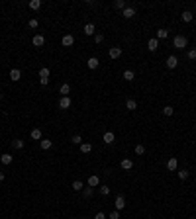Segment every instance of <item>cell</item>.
Masks as SVG:
<instances>
[{"instance_id":"cell-1","label":"cell","mask_w":196,"mask_h":219,"mask_svg":"<svg viewBox=\"0 0 196 219\" xmlns=\"http://www.w3.org/2000/svg\"><path fill=\"white\" fill-rule=\"evenodd\" d=\"M173 45H174L177 49H184L186 45H188V39H186L184 35H177V37L173 39Z\"/></svg>"},{"instance_id":"cell-2","label":"cell","mask_w":196,"mask_h":219,"mask_svg":"<svg viewBox=\"0 0 196 219\" xmlns=\"http://www.w3.org/2000/svg\"><path fill=\"white\" fill-rule=\"evenodd\" d=\"M71 104H73V102H71V98H69V96H63V98L59 100V108H61V110H69V108H71Z\"/></svg>"},{"instance_id":"cell-3","label":"cell","mask_w":196,"mask_h":219,"mask_svg":"<svg viewBox=\"0 0 196 219\" xmlns=\"http://www.w3.org/2000/svg\"><path fill=\"white\" fill-rule=\"evenodd\" d=\"M108 55H110V59H118V57H122V47H110Z\"/></svg>"},{"instance_id":"cell-4","label":"cell","mask_w":196,"mask_h":219,"mask_svg":"<svg viewBox=\"0 0 196 219\" xmlns=\"http://www.w3.org/2000/svg\"><path fill=\"white\" fill-rule=\"evenodd\" d=\"M147 49H149V51H157V49H159V39H157V37L149 39L147 41Z\"/></svg>"},{"instance_id":"cell-5","label":"cell","mask_w":196,"mask_h":219,"mask_svg":"<svg viewBox=\"0 0 196 219\" xmlns=\"http://www.w3.org/2000/svg\"><path fill=\"white\" fill-rule=\"evenodd\" d=\"M177 166H178L177 156H171V159L167 160V168H169V170H177Z\"/></svg>"},{"instance_id":"cell-6","label":"cell","mask_w":196,"mask_h":219,"mask_svg":"<svg viewBox=\"0 0 196 219\" xmlns=\"http://www.w3.org/2000/svg\"><path fill=\"white\" fill-rule=\"evenodd\" d=\"M177 65H178V59L174 55L167 57V67H169V69H177Z\"/></svg>"},{"instance_id":"cell-7","label":"cell","mask_w":196,"mask_h":219,"mask_svg":"<svg viewBox=\"0 0 196 219\" xmlns=\"http://www.w3.org/2000/svg\"><path fill=\"white\" fill-rule=\"evenodd\" d=\"M61 43H63V45H65V47H71V45H73V43H75V37H73V35H69V34H67V35H63V39H61Z\"/></svg>"},{"instance_id":"cell-8","label":"cell","mask_w":196,"mask_h":219,"mask_svg":"<svg viewBox=\"0 0 196 219\" xmlns=\"http://www.w3.org/2000/svg\"><path fill=\"white\" fill-rule=\"evenodd\" d=\"M102 141L106 143V145H112V143H114V133H112V131H106L104 137H102Z\"/></svg>"},{"instance_id":"cell-9","label":"cell","mask_w":196,"mask_h":219,"mask_svg":"<svg viewBox=\"0 0 196 219\" xmlns=\"http://www.w3.org/2000/svg\"><path fill=\"white\" fill-rule=\"evenodd\" d=\"M85 34L86 35H96V26H94V24H86L85 26Z\"/></svg>"},{"instance_id":"cell-10","label":"cell","mask_w":196,"mask_h":219,"mask_svg":"<svg viewBox=\"0 0 196 219\" xmlns=\"http://www.w3.org/2000/svg\"><path fill=\"white\" fill-rule=\"evenodd\" d=\"M32 43L35 45V47H41V45L45 43V37L43 35H33V39H32Z\"/></svg>"},{"instance_id":"cell-11","label":"cell","mask_w":196,"mask_h":219,"mask_svg":"<svg viewBox=\"0 0 196 219\" xmlns=\"http://www.w3.org/2000/svg\"><path fill=\"white\" fill-rule=\"evenodd\" d=\"M122 16H124V18H133V16H135V8L126 6V10L122 12Z\"/></svg>"},{"instance_id":"cell-12","label":"cell","mask_w":196,"mask_h":219,"mask_svg":"<svg viewBox=\"0 0 196 219\" xmlns=\"http://www.w3.org/2000/svg\"><path fill=\"white\" fill-rule=\"evenodd\" d=\"M100 184V178H98V176L96 174H92V176H88V186H90V188H96V186Z\"/></svg>"},{"instance_id":"cell-13","label":"cell","mask_w":196,"mask_h":219,"mask_svg":"<svg viewBox=\"0 0 196 219\" xmlns=\"http://www.w3.org/2000/svg\"><path fill=\"white\" fill-rule=\"evenodd\" d=\"M20 76H22L20 69H12V71H10V78H12L14 82H18V80H20Z\"/></svg>"},{"instance_id":"cell-14","label":"cell","mask_w":196,"mask_h":219,"mask_svg":"<svg viewBox=\"0 0 196 219\" xmlns=\"http://www.w3.org/2000/svg\"><path fill=\"white\" fill-rule=\"evenodd\" d=\"M49 74H51V72H49V69H39V80H49Z\"/></svg>"},{"instance_id":"cell-15","label":"cell","mask_w":196,"mask_h":219,"mask_svg":"<svg viewBox=\"0 0 196 219\" xmlns=\"http://www.w3.org/2000/svg\"><path fill=\"white\" fill-rule=\"evenodd\" d=\"M126 208V200H124V196H118L116 198V209H124Z\"/></svg>"},{"instance_id":"cell-16","label":"cell","mask_w":196,"mask_h":219,"mask_svg":"<svg viewBox=\"0 0 196 219\" xmlns=\"http://www.w3.org/2000/svg\"><path fill=\"white\" fill-rule=\"evenodd\" d=\"M86 65H88V69H98V59L96 57H90V59L86 61Z\"/></svg>"},{"instance_id":"cell-17","label":"cell","mask_w":196,"mask_h":219,"mask_svg":"<svg viewBox=\"0 0 196 219\" xmlns=\"http://www.w3.org/2000/svg\"><path fill=\"white\" fill-rule=\"evenodd\" d=\"M12 160H14V159H12V155H8V153L0 156V163H2V164H12Z\"/></svg>"},{"instance_id":"cell-18","label":"cell","mask_w":196,"mask_h":219,"mask_svg":"<svg viewBox=\"0 0 196 219\" xmlns=\"http://www.w3.org/2000/svg\"><path fill=\"white\" fill-rule=\"evenodd\" d=\"M181 18H182V22H192V12L184 10V12L181 14Z\"/></svg>"},{"instance_id":"cell-19","label":"cell","mask_w":196,"mask_h":219,"mask_svg":"<svg viewBox=\"0 0 196 219\" xmlns=\"http://www.w3.org/2000/svg\"><path fill=\"white\" fill-rule=\"evenodd\" d=\"M32 139H35V141H41V129H32Z\"/></svg>"},{"instance_id":"cell-20","label":"cell","mask_w":196,"mask_h":219,"mask_svg":"<svg viewBox=\"0 0 196 219\" xmlns=\"http://www.w3.org/2000/svg\"><path fill=\"white\" fill-rule=\"evenodd\" d=\"M51 139H41V149H43V151H47V149H51Z\"/></svg>"},{"instance_id":"cell-21","label":"cell","mask_w":196,"mask_h":219,"mask_svg":"<svg viewBox=\"0 0 196 219\" xmlns=\"http://www.w3.org/2000/svg\"><path fill=\"white\" fill-rule=\"evenodd\" d=\"M131 166H133V163H131L130 159H124V160H122V168H124V170H130Z\"/></svg>"},{"instance_id":"cell-22","label":"cell","mask_w":196,"mask_h":219,"mask_svg":"<svg viewBox=\"0 0 196 219\" xmlns=\"http://www.w3.org/2000/svg\"><path fill=\"white\" fill-rule=\"evenodd\" d=\"M59 92L63 94V96H69V92H71V86L69 84H61V88H59Z\"/></svg>"},{"instance_id":"cell-23","label":"cell","mask_w":196,"mask_h":219,"mask_svg":"<svg viewBox=\"0 0 196 219\" xmlns=\"http://www.w3.org/2000/svg\"><path fill=\"white\" fill-rule=\"evenodd\" d=\"M30 8H32V10H39V8H41V0H32Z\"/></svg>"},{"instance_id":"cell-24","label":"cell","mask_w":196,"mask_h":219,"mask_svg":"<svg viewBox=\"0 0 196 219\" xmlns=\"http://www.w3.org/2000/svg\"><path fill=\"white\" fill-rule=\"evenodd\" d=\"M81 151L82 153H90L92 151V145H90V143H81Z\"/></svg>"},{"instance_id":"cell-25","label":"cell","mask_w":196,"mask_h":219,"mask_svg":"<svg viewBox=\"0 0 196 219\" xmlns=\"http://www.w3.org/2000/svg\"><path fill=\"white\" fill-rule=\"evenodd\" d=\"M124 78H126V80H133V78H135V74H133V71H124Z\"/></svg>"},{"instance_id":"cell-26","label":"cell","mask_w":196,"mask_h":219,"mask_svg":"<svg viewBox=\"0 0 196 219\" xmlns=\"http://www.w3.org/2000/svg\"><path fill=\"white\" fill-rule=\"evenodd\" d=\"M12 147H14V149H22L24 147V141H22V139H14V141H12Z\"/></svg>"},{"instance_id":"cell-27","label":"cell","mask_w":196,"mask_h":219,"mask_svg":"<svg viewBox=\"0 0 196 219\" xmlns=\"http://www.w3.org/2000/svg\"><path fill=\"white\" fill-rule=\"evenodd\" d=\"M167 35H169V31H167V30H157V39H165Z\"/></svg>"},{"instance_id":"cell-28","label":"cell","mask_w":196,"mask_h":219,"mask_svg":"<svg viewBox=\"0 0 196 219\" xmlns=\"http://www.w3.org/2000/svg\"><path fill=\"white\" fill-rule=\"evenodd\" d=\"M126 108H128V110H135V108H137V102H135V100H128V102H126Z\"/></svg>"},{"instance_id":"cell-29","label":"cell","mask_w":196,"mask_h":219,"mask_svg":"<svg viewBox=\"0 0 196 219\" xmlns=\"http://www.w3.org/2000/svg\"><path fill=\"white\" fill-rule=\"evenodd\" d=\"M73 190H77V192H81V190H82V182H81V180H75V182H73Z\"/></svg>"},{"instance_id":"cell-30","label":"cell","mask_w":196,"mask_h":219,"mask_svg":"<svg viewBox=\"0 0 196 219\" xmlns=\"http://www.w3.org/2000/svg\"><path fill=\"white\" fill-rule=\"evenodd\" d=\"M114 6H116V8H120L122 12L126 10V2H124V0H116V4H114Z\"/></svg>"},{"instance_id":"cell-31","label":"cell","mask_w":196,"mask_h":219,"mask_svg":"<svg viewBox=\"0 0 196 219\" xmlns=\"http://www.w3.org/2000/svg\"><path fill=\"white\" fill-rule=\"evenodd\" d=\"M173 111H174L173 106H165V108H163V114L165 115H173Z\"/></svg>"},{"instance_id":"cell-32","label":"cell","mask_w":196,"mask_h":219,"mask_svg":"<svg viewBox=\"0 0 196 219\" xmlns=\"http://www.w3.org/2000/svg\"><path fill=\"white\" fill-rule=\"evenodd\" d=\"M71 141H73L75 145H81V143H82V137H81V135H73V139H71Z\"/></svg>"},{"instance_id":"cell-33","label":"cell","mask_w":196,"mask_h":219,"mask_svg":"<svg viewBox=\"0 0 196 219\" xmlns=\"http://www.w3.org/2000/svg\"><path fill=\"white\" fill-rule=\"evenodd\" d=\"M178 178L186 180V178H188V170H178Z\"/></svg>"},{"instance_id":"cell-34","label":"cell","mask_w":196,"mask_h":219,"mask_svg":"<svg viewBox=\"0 0 196 219\" xmlns=\"http://www.w3.org/2000/svg\"><path fill=\"white\" fill-rule=\"evenodd\" d=\"M143 153H145L143 145H135V155H143Z\"/></svg>"},{"instance_id":"cell-35","label":"cell","mask_w":196,"mask_h":219,"mask_svg":"<svg viewBox=\"0 0 196 219\" xmlns=\"http://www.w3.org/2000/svg\"><path fill=\"white\" fill-rule=\"evenodd\" d=\"M100 194H102V196H108V194H110V188H108V186H100Z\"/></svg>"},{"instance_id":"cell-36","label":"cell","mask_w":196,"mask_h":219,"mask_svg":"<svg viewBox=\"0 0 196 219\" xmlns=\"http://www.w3.org/2000/svg\"><path fill=\"white\" fill-rule=\"evenodd\" d=\"M188 59H190V61L196 59V49H190V51H188Z\"/></svg>"},{"instance_id":"cell-37","label":"cell","mask_w":196,"mask_h":219,"mask_svg":"<svg viewBox=\"0 0 196 219\" xmlns=\"http://www.w3.org/2000/svg\"><path fill=\"white\" fill-rule=\"evenodd\" d=\"M94 41H96V43H102V41H104V35L102 34H96V35H94Z\"/></svg>"},{"instance_id":"cell-38","label":"cell","mask_w":196,"mask_h":219,"mask_svg":"<svg viewBox=\"0 0 196 219\" xmlns=\"http://www.w3.org/2000/svg\"><path fill=\"white\" fill-rule=\"evenodd\" d=\"M92 194H94V190H92V188H85V196H86V198H90Z\"/></svg>"},{"instance_id":"cell-39","label":"cell","mask_w":196,"mask_h":219,"mask_svg":"<svg viewBox=\"0 0 196 219\" xmlns=\"http://www.w3.org/2000/svg\"><path fill=\"white\" fill-rule=\"evenodd\" d=\"M108 219H120V213L118 211H112L110 215H108Z\"/></svg>"},{"instance_id":"cell-40","label":"cell","mask_w":196,"mask_h":219,"mask_svg":"<svg viewBox=\"0 0 196 219\" xmlns=\"http://www.w3.org/2000/svg\"><path fill=\"white\" fill-rule=\"evenodd\" d=\"M37 26H39V22H37L35 18H33V20H30V27H37Z\"/></svg>"},{"instance_id":"cell-41","label":"cell","mask_w":196,"mask_h":219,"mask_svg":"<svg viewBox=\"0 0 196 219\" xmlns=\"http://www.w3.org/2000/svg\"><path fill=\"white\" fill-rule=\"evenodd\" d=\"M94 219H106V215H104V213H102V211H98V213H96V215H94Z\"/></svg>"},{"instance_id":"cell-42","label":"cell","mask_w":196,"mask_h":219,"mask_svg":"<svg viewBox=\"0 0 196 219\" xmlns=\"http://www.w3.org/2000/svg\"><path fill=\"white\" fill-rule=\"evenodd\" d=\"M2 180H4V172H0V182H2Z\"/></svg>"},{"instance_id":"cell-43","label":"cell","mask_w":196,"mask_h":219,"mask_svg":"<svg viewBox=\"0 0 196 219\" xmlns=\"http://www.w3.org/2000/svg\"><path fill=\"white\" fill-rule=\"evenodd\" d=\"M0 98H2V96H0Z\"/></svg>"}]
</instances>
